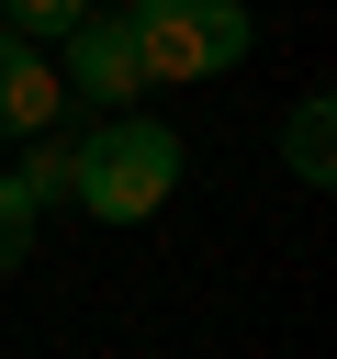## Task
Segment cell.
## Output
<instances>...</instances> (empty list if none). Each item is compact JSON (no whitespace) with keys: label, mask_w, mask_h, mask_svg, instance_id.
I'll use <instances>...</instances> for the list:
<instances>
[{"label":"cell","mask_w":337,"mask_h":359,"mask_svg":"<svg viewBox=\"0 0 337 359\" xmlns=\"http://www.w3.org/2000/svg\"><path fill=\"white\" fill-rule=\"evenodd\" d=\"M168 191H180V135H168V123L112 112V123L79 135V191H67L79 213H101V224H146Z\"/></svg>","instance_id":"obj_1"},{"label":"cell","mask_w":337,"mask_h":359,"mask_svg":"<svg viewBox=\"0 0 337 359\" xmlns=\"http://www.w3.org/2000/svg\"><path fill=\"white\" fill-rule=\"evenodd\" d=\"M247 0H135L124 11V45L146 67V90H191V79H225L247 56Z\"/></svg>","instance_id":"obj_2"},{"label":"cell","mask_w":337,"mask_h":359,"mask_svg":"<svg viewBox=\"0 0 337 359\" xmlns=\"http://www.w3.org/2000/svg\"><path fill=\"white\" fill-rule=\"evenodd\" d=\"M56 45H67V67H56L67 101H101V112H135V101H146V67H135V45H124V11H79Z\"/></svg>","instance_id":"obj_3"},{"label":"cell","mask_w":337,"mask_h":359,"mask_svg":"<svg viewBox=\"0 0 337 359\" xmlns=\"http://www.w3.org/2000/svg\"><path fill=\"white\" fill-rule=\"evenodd\" d=\"M67 123V90H56V67H45V45H22V34H0V135H56Z\"/></svg>","instance_id":"obj_4"},{"label":"cell","mask_w":337,"mask_h":359,"mask_svg":"<svg viewBox=\"0 0 337 359\" xmlns=\"http://www.w3.org/2000/svg\"><path fill=\"white\" fill-rule=\"evenodd\" d=\"M281 168L303 180V191H326L337 180V101L315 90V101H292V123H281Z\"/></svg>","instance_id":"obj_5"},{"label":"cell","mask_w":337,"mask_h":359,"mask_svg":"<svg viewBox=\"0 0 337 359\" xmlns=\"http://www.w3.org/2000/svg\"><path fill=\"white\" fill-rule=\"evenodd\" d=\"M11 180H22V202H34V213H45V202H67V191H79V135H67V123H56V135H34Z\"/></svg>","instance_id":"obj_6"},{"label":"cell","mask_w":337,"mask_h":359,"mask_svg":"<svg viewBox=\"0 0 337 359\" xmlns=\"http://www.w3.org/2000/svg\"><path fill=\"white\" fill-rule=\"evenodd\" d=\"M90 0H0V34H22V45H45V34H67Z\"/></svg>","instance_id":"obj_7"},{"label":"cell","mask_w":337,"mask_h":359,"mask_svg":"<svg viewBox=\"0 0 337 359\" xmlns=\"http://www.w3.org/2000/svg\"><path fill=\"white\" fill-rule=\"evenodd\" d=\"M22 258H34V202H22V180L0 168V280H11Z\"/></svg>","instance_id":"obj_8"}]
</instances>
